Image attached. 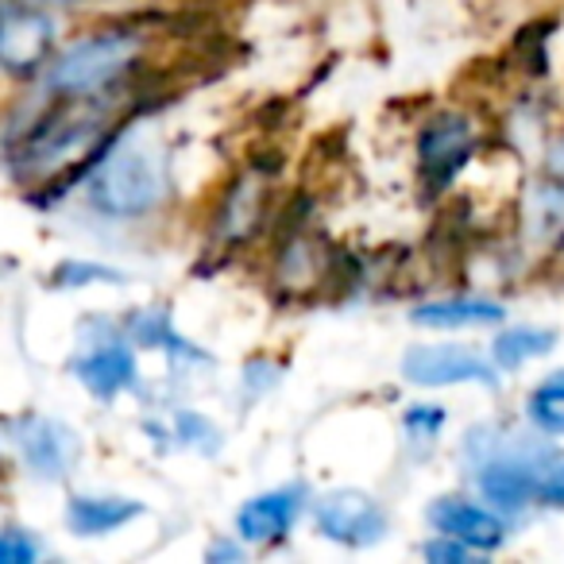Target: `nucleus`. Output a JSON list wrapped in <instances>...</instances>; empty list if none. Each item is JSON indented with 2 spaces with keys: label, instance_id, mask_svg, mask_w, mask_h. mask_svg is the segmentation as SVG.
Here are the masks:
<instances>
[{
  "label": "nucleus",
  "instance_id": "nucleus-1",
  "mask_svg": "<svg viewBox=\"0 0 564 564\" xmlns=\"http://www.w3.org/2000/svg\"><path fill=\"white\" fill-rule=\"evenodd\" d=\"M166 194L159 159L143 143H120L97 159L89 174V205L112 220L148 217Z\"/></svg>",
  "mask_w": 564,
  "mask_h": 564
},
{
  "label": "nucleus",
  "instance_id": "nucleus-2",
  "mask_svg": "<svg viewBox=\"0 0 564 564\" xmlns=\"http://www.w3.org/2000/svg\"><path fill=\"white\" fill-rule=\"evenodd\" d=\"M464 453H471V468H476V487L484 491L487 502L502 510H522L525 502L538 499L541 479L553 468V453L533 445H514L518 437H495L484 441V433L464 437Z\"/></svg>",
  "mask_w": 564,
  "mask_h": 564
},
{
  "label": "nucleus",
  "instance_id": "nucleus-3",
  "mask_svg": "<svg viewBox=\"0 0 564 564\" xmlns=\"http://www.w3.org/2000/svg\"><path fill=\"white\" fill-rule=\"evenodd\" d=\"M105 124V105L97 109V101L89 97H63V109L47 112L40 124L28 132L24 148H20V163L35 174L63 171L66 163L89 155V148H97Z\"/></svg>",
  "mask_w": 564,
  "mask_h": 564
},
{
  "label": "nucleus",
  "instance_id": "nucleus-4",
  "mask_svg": "<svg viewBox=\"0 0 564 564\" xmlns=\"http://www.w3.org/2000/svg\"><path fill=\"white\" fill-rule=\"evenodd\" d=\"M135 51H140V40L128 32L86 35V40L70 43V47L51 63L47 89L58 97L105 94L112 82H120L128 74V66L135 63Z\"/></svg>",
  "mask_w": 564,
  "mask_h": 564
},
{
  "label": "nucleus",
  "instance_id": "nucleus-5",
  "mask_svg": "<svg viewBox=\"0 0 564 564\" xmlns=\"http://www.w3.org/2000/svg\"><path fill=\"white\" fill-rule=\"evenodd\" d=\"M55 55V20L40 4L4 0L0 9V70L12 78H32Z\"/></svg>",
  "mask_w": 564,
  "mask_h": 564
},
{
  "label": "nucleus",
  "instance_id": "nucleus-6",
  "mask_svg": "<svg viewBox=\"0 0 564 564\" xmlns=\"http://www.w3.org/2000/svg\"><path fill=\"white\" fill-rule=\"evenodd\" d=\"M314 522L329 541L348 549H368L387 538L391 530V514L387 507L368 491L356 487H340V491H325L314 502Z\"/></svg>",
  "mask_w": 564,
  "mask_h": 564
},
{
  "label": "nucleus",
  "instance_id": "nucleus-7",
  "mask_svg": "<svg viewBox=\"0 0 564 564\" xmlns=\"http://www.w3.org/2000/svg\"><path fill=\"white\" fill-rule=\"evenodd\" d=\"M402 379L417 387H460L476 383L495 391L499 387V368L495 360L479 356L476 348L464 345H414L402 356Z\"/></svg>",
  "mask_w": 564,
  "mask_h": 564
},
{
  "label": "nucleus",
  "instance_id": "nucleus-8",
  "mask_svg": "<svg viewBox=\"0 0 564 564\" xmlns=\"http://www.w3.org/2000/svg\"><path fill=\"white\" fill-rule=\"evenodd\" d=\"M476 140V124L464 112H437L433 120H425L417 132V171H422L425 186L445 189L468 166Z\"/></svg>",
  "mask_w": 564,
  "mask_h": 564
},
{
  "label": "nucleus",
  "instance_id": "nucleus-9",
  "mask_svg": "<svg viewBox=\"0 0 564 564\" xmlns=\"http://www.w3.org/2000/svg\"><path fill=\"white\" fill-rule=\"evenodd\" d=\"M12 445L24 456L32 476H40V479L70 476V468L78 464V448H82L70 425L55 422V417H43V414H28V417H20V422H12Z\"/></svg>",
  "mask_w": 564,
  "mask_h": 564
},
{
  "label": "nucleus",
  "instance_id": "nucleus-10",
  "mask_svg": "<svg viewBox=\"0 0 564 564\" xmlns=\"http://www.w3.org/2000/svg\"><path fill=\"white\" fill-rule=\"evenodd\" d=\"M425 518H430L433 530L468 545L471 553H495V549L507 545V522H502V514L464 499V495H441V499H433Z\"/></svg>",
  "mask_w": 564,
  "mask_h": 564
},
{
  "label": "nucleus",
  "instance_id": "nucleus-11",
  "mask_svg": "<svg viewBox=\"0 0 564 564\" xmlns=\"http://www.w3.org/2000/svg\"><path fill=\"white\" fill-rule=\"evenodd\" d=\"M302 507H306V487L302 484H286V487H274V491H263L236 510V533H240V541H248V545L282 541L294 530Z\"/></svg>",
  "mask_w": 564,
  "mask_h": 564
},
{
  "label": "nucleus",
  "instance_id": "nucleus-12",
  "mask_svg": "<svg viewBox=\"0 0 564 564\" xmlns=\"http://www.w3.org/2000/svg\"><path fill=\"white\" fill-rule=\"evenodd\" d=\"M70 371L94 399H105V402L117 399V394L128 391V387H135V376H140V371H135V352L117 337H105V340H97V345H86L78 356H74Z\"/></svg>",
  "mask_w": 564,
  "mask_h": 564
},
{
  "label": "nucleus",
  "instance_id": "nucleus-13",
  "mask_svg": "<svg viewBox=\"0 0 564 564\" xmlns=\"http://www.w3.org/2000/svg\"><path fill=\"white\" fill-rule=\"evenodd\" d=\"M525 228L545 243L564 240V135L549 148L541 178L530 186V197H525Z\"/></svg>",
  "mask_w": 564,
  "mask_h": 564
},
{
  "label": "nucleus",
  "instance_id": "nucleus-14",
  "mask_svg": "<svg viewBox=\"0 0 564 564\" xmlns=\"http://www.w3.org/2000/svg\"><path fill=\"white\" fill-rule=\"evenodd\" d=\"M143 510L148 507L140 499H124V495H74L66 502V530L78 538H105L135 522Z\"/></svg>",
  "mask_w": 564,
  "mask_h": 564
},
{
  "label": "nucleus",
  "instance_id": "nucleus-15",
  "mask_svg": "<svg viewBox=\"0 0 564 564\" xmlns=\"http://www.w3.org/2000/svg\"><path fill=\"white\" fill-rule=\"evenodd\" d=\"M502 317L507 310L491 299H441L410 310V322L417 329H484V325H499Z\"/></svg>",
  "mask_w": 564,
  "mask_h": 564
},
{
  "label": "nucleus",
  "instance_id": "nucleus-16",
  "mask_svg": "<svg viewBox=\"0 0 564 564\" xmlns=\"http://www.w3.org/2000/svg\"><path fill=\"white\" fill-rule=\"evenodd\" d=\"M556 340H561V333L545 329V325H514V329H502L499 337H495L491 360H495V368L514 371V368H522V364L549 356L556 348Z\"/></svg>",
  "mask_w": 564,
  "mask_h": 564
},
{
  "label": "nucleus",
  "instance_id": "nucleus-17",
  "mask_svg": "<svg viewBox=\"0 0 564 564\" xmlns=\"http://www.w3.org/2000/svg\"><path fill=\"white\" fill-rule=\"evenodd\" d=\"M128 329H132L135 345L163 348V352L174 356V360H209V356H205L194 340H186L178 329H174L171 317H166L163 310H151V314H132V317H128Z\"/></svg>",
  "mask_w": 564,
  "mask_h": 564
},
{
  "label": "nucleus",
  "instance_id": "nucleus-18",
  "mask_svg": "<svg viewBox=\"0 0 564 564\" xmlns=\"http://www.w3.org/2000/svg\"><path fill=\"white\" fill-rule=\"evenodd\" d=\"M525 417L541 437H564V371L545 376L525 394Z\"/></svg>",
  "mask_w": 564,
  "mask_h": 564
},
{
  "label": "nucleus",
  "instance_id": "nucleus-19",
  "mask_svg": "<svg viewBox=\"0 0 564 564\" xmlns=\"http://www.w3.org/2000/svg\"><path fill=\"white\" fill-rule=\"evenodd\" d=\"M58 291H82V286H94V282H120V271L105 263H94V259H63L51 274Z\"/></svg>",
  "mask_w": 564,
  "mask_h": 564
},
{
  "label": "nucleus",
  "instance_id": "nucleus-20",
  "mask_svg": "<svg viewBox=\"0 0 564 564\" xmlns=\"http://www.w3.org/2000/svg\"><path fill=\"white\" fill-rule=\"evenodd\" d=\"M43 556L40 538H32L28 530L20 525H9V530H0V564H32Z\"/></svg>",
  "mask_w": 564,
  "mask_h": 564
},
{
  "label": "nucleus",
  "instance_id": "nucleus-21",
  "mask_svg": "<svg viewBox=\"0 0 564 564\" xmlns=\"http://www.w3.org/2000/svg\"><path fill=\"white\" fill-rule=\"evenodd\" d=\"M402 425H406L410 437L433 441L441 430H445V410L441 406H410L406 414H402Z\"/></svg>",
  "mask_w": 564,
  "mask_h": 564
},
{
  "label": "nucleus",
  "instance_id": "nucleus-22",
  "mask_svg": "<svg viewBox=\"0 0 564 564\" xmlns=\"http://www.w3.org/2000/svg\"><path fill=\"white\" fill-rule=\"evenodd\" d=\"M425 561H437V564H460V561H471V549L460 545V541L445 538V533H437V541H430V545L422 549Z\"/></svg>",
  "mask_w": 564,
  "mask_h": 564
},
{
  "label": "nucleus",
  "instance_id": "nucleus-23",
  "mask_svg": "<svg viewBox=\"0 0 564 564\" xmlns=\"http://www.w3.org/2000/svg\"><path fill=\"white\" fill-rule=\"evenodd\" d=\"M538 499L545 502V507L564 510V460H561V464H553V468L545 471V479H541Z\"/></svg>",
  "mask_w": 564,
  "mask_h": 564
},
{
  "label": "nucleus",
  "instance_id": "nucleus-24",
  "mask_svg": "<svg viewBox=\"0 0 564 564\" xmlns=\"http://www.w3.org/2000/svg\"><path fill=\"white\" fill-rule=\"evenodd\" d=\"M17 4H63V0H17Z\"/></svg>",
  "mask_w": 564,
  "mask_h": 564
}]
</instances>
